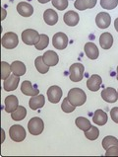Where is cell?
<instances>
[{
	"instance_id": "obj_1",
	"label": "cell",
	"mask_w": 118,
	"mask_h": 157,
	"mask_svg": "<svg viewBox=\"0 0 118 157\" xmlns=\"http://www.w3.org/2000/svg\"><path fill=\"white\" fill-rule=\"evenodd\" d=\"M68 100L70 101L72 105L75 107H79L84 105L86 101H87V95L86 93L80 88H72L71 90L68 92L67 95Z\"/></svg>"
},
{
	"instance_id": "obj_2",
	"label": "cell",
	"mask_w": 118,
	"mask_h": 157,
	"mask_svg": "<svg viewBox=\"0 0 118 157\" xmlns=\"http://www.w3.org/2000/svg\"><path fill=\"white\" fill-rule=\"evenodd\" d=\"M84 71H85V67L82 63H73L69 68V72L70 75L69 77L71 79V81L73 82H79L81 81L84 77Z\"/></svg>"
},
{
	"instance_id": "obj_3",
	"label": "cell",
	"mask_w": 118,
	"mask_h": 157,
	"mask_svg": "<svg viewBox=\"0 0 118 157\" xmlns=\"http://www.w3.org/2000/svg\"><path fill=\"white\" fill-rule=\"evenodd\" d=\"M9 136L15 142H21L26 138V131L20 124L12 125L9 129Z\"/></svg>"
},
{
	"instance_id": "obj_4",
	"label": "cell",
	"mask_w": 118,
	"mask_h": 157,
	"mask_svg": "<svg viewBox=\"0 0 118 157\" xmlns=\"http://www.w3.org/2000/svg\"><path fill=\"white\" fill-rule=\"evenodd\" d=\"M39 40V34L34 29H27L22 33V41L28 46L37 44Z\"/></svg>"
},
{
	"instance_id": "obj_5",
	"label": "cell",
	"mask_w": 118,
	"mask_h": 157,
	"mask_svg": "<svg viewBox=\"0 0 118 157\" xmlns=\"http://www.w3.org/2000/svg\"><path fill=\"white\" fill-rule=\"evenodd\" d=\"M28 128L31 134H33V136H39L43 132L44 128L43 121L40 118H37V117L31 119L28 124Z\"/></svg>"
},
{
	"instance_id": "obj_6",
	"label": "cell",
	"mask_w": 118,
	"mask_h": 157,
	"mask_svg": "<svg viewBox=\"0 0 118 157\" xmlns=\"http://www.w3.org/2000/svg\"><path fill=\"white\" fill-rule=\"evenodd\" d=\"M2 46L7 48V50H12L18 46L19 40H18V36L13 32H8L2 37Z\"/></svg>"
},
{
	"instance_id": "obj_7",
	"label": "cell",
	"mask_w": 118,
	"mask_h": 157,
	"mask_svg": "<svg viewBox=\"0 0 118 157\" xmlns=\"http://www.w3.org/2000/svg\"><path fill=\"white\" fill-rule=\"evenodd\" d=\"M52 44L53 47L57 50H64L68 46V37L64 33H56L53 36L52 39Z\"/></svg>"
},
{
	"instance_id": "obj_8",
	"label": "cell",
	"mask_w": 118,
	"mask_h": 157,
	"mask_svg": "<svg viewBox=\"0 0 118 157\" xmlns=\"http://www.w3.org/2000/svg\"><path fill=\"white\" fill-rule=\"evenodd\" d=\"M47 98L48 101L52 103V104H56L62 98V90L60 87L53 85V86L49 87L47 89Z\"/></svg>"
},
{
	"instance_id": "obj_9",
	"label": "cell",
	"mask_w": 118,
	"mask_h": 157,
	"mask_svg": "<svg viewBox=\"0 0 118 157\" xmlns=\"http://www.w3.org/2000/svg\"><path fill=\"white\" fill-rule=\"evenodd\" d=\"M111 17L106 12H101L98 13L96 17V23L97 26L101 29H106L110 26Z\"/></svg>"
},
{
	"instance_id": "obj_10",
	"label": "cell",
	"mask_w": 118,
	"mask_h": 157,
	"mask_svg": "<svg viewBox=\"0 0 118 157\" xmlns=\"http://www.w3.org/2000/svg\"><path fill=\"white\" fill-rule=\"evenodd\" d=\"M101 98L105 101L106 103H115L118 100V93L115 90L114 88H111V87H108L103 89L102 92H101Z\"/></svg>"
},
{
	"instance_id": "obj_11",
	"label": "cell",
	"mask_w": 118,
	"mask_h": 157,
	"mask_svg": "<svg viewBox=\"0 0 118 157\" xmlns=\"http://www.w3.org/2000/svg\"><path fill=\"white\" fill-rule=\"evenodd\" d=\"M101 82H102V79L101 76L98 74H94L87 80V87L90 91L96 92L99 90Z\"/></svg>"
},
{
	"instance_id": "obj_12",
	"label": "cell",
	"mask_w": 118,
	"mask_h": 157,
	"mask_svg": "<svg viewBox=\"0 0 118 157\" xmlns=\"http://www.w3.org/2000/svg\"><path fill=\"white\" fill-rule=\"evenodd\" d=\"M20 76H17L15 74L10 75L7 79L4 80L3 82V87L4 90L6 91H14L15 89L18 87V84L20 81Z\"/></svg>"
},
{
	"instance_id": "obj_13",
	"label": "cell",
	"mask_w": 118,
	"mask_h": 157,
	"mask_svg": "<svg viewBox=\"0 0 118 157\" xmlns=\"http://www.w3.org/2000/svg\"><path fill=\"white\" fill-rule=\"evenodd\" d=\"M21 91L26 96H35V95H39V89L34 87V85L31 84L29 80H26V81L22 83Z\"/></svg>"
},
{
	"instance_id": "obj_14",
	"label": "cell",
	"mask_w": 118,
	"mask_h": 157,
	"mask_svg": "<svg viewBox=\"0 0 118 157\" xmlns=\"http://www.w3.org/2000/svg\"><path fill=\"white\" fill-rule=\"evenodd\" d=\"M84 51H85L86 56H87L90 59H93V60L97 59V58L98 57V56H99V52H98V47L92 42L87 43L85 44Z\"/></svg>"
},
{
	"instance_id": "obj_15",
	"label": "cell",
	"mask_w": 118,
	"mask_h": 157,
	"mask_svg": "<svg viewBox=\"0 0 118 157\" xmlns=\"http://www.w3.org/2000/svg\"><path fill=\"white\" fill-rule=\"evenodd\" d=\"M63 20H64V23L66 25L70 27H74L79 23L80 17L78 13L75 11H68L63 16Z\"/></svg>"
},
{
	"instance_id": "obj_16",
	"label": "cell",
	"mask_w": 118,
	"mask_h": 157,
	"mask_svg": "<svg viewBox=\"0 0 118 157\" xmlns=\"http://www.w3.org/2000/svg\"><path fill=\"white\" fill-rule=\"evenodd\" d=\"M42 59L44 61V63L47 64L48 66H55L59 61V57L55 52L47 51L42 56Z\"/></svg>"
},
{
	"instance_id": "obj_17",
	"label": "cell",
	"mask_w": 118,
	"mask_h": 157,
	"mask_svg": "<svg viewBox=\"0 0 118 157\" xmlns=\"http://www.w3.org/2000/svg\"><path fill=\"white\" fill-rule=\"evenodd\" d=\"M44 104H45V98L43 95H40V94L35 96H31V100L29 101V106L34 111L42 108Z\"/></svg>"
},
{
	"instance_id": "obj_18",
	"label": "cell",
	"mask_w": 118,
	"mask_h": 157,
	"mask_svg": "<svg viewBox=\"0 0 118 157\" xmlns=\"http://www.w3.org/2000/svg\"><path fill=\"white\" fill-rule=\"evenodd\" d=\"M17 11L23 17H30L33 15L34 8L30 3L20 2V3H18V5H17Z\"/></svg>"
},
{
	"instance_id": "obj_19",
	"label": "cell",
	"mask_w": 118,
	"mask_h": 157,
	"mask_svg": "<svg viewBox=\"0 0 118 157\" xmlns=\"http://www.w3.org/2000/svg\"><path fill=\"white\" fill-rule=\"evenodd\" d=\"M98 0H75L74 6L79 11H84L86 9H92L97 5Z\"/></svg>"
},
{
	"instance_id": "obj_20",
	"label": "cell",
	"mask_w": 118,
	"mask_h": 157,
	"mask_svg": "<svg viewBox=\"0 0 118 157\" xmlns=\"http://www.w3.org/2000/svg\"><path fill=\"white\" fill-rule=\"evenodd\" d=\"M19 106V101L15 95H9L5 99V111L7 113H12Z\"/></svg>"
},
{
	"instance_id": "obj_21",
	"label": "cell",
	"mask_w": 118,
	"mask_h": 157,
	"mask_svg": "<svg viewBox=\"0 0 118 157\" xmlns=\"http://www.w3.org/2000/svg\"><path fill=\"white\" fill-rule=\"evenodd\" d=\"M43 19L44 22L49 26H53L57 23L58 21V15L53 9H47L43 13Z\"/></svg>"
},
{
	"instance_id": "obj_22",
	"label": "cell",
	"mask_w": 118,
	"mask_h": 157,
	"mask_svg": "<svg viewBox=\"0 0 118 157\" xmlns=\"http://www.w3.org/2000/svg\"><path fill=\"white\" fill-rule=\"evenodd\" d=\"M108 116L102 110H97L93 117V122L98 125H104L107 123Z\"/></svg>"
},
{
	"instance_id": "obj_23",
	"label": "cell",
	"mask_w": 118,
	"mask_h": 157,
	"mask_svg": "<svg viewBox=\"0 0 118 157\" xmlns=\"http://www.w3.org/2000/svg\"><path fill=\"white\" fill-rule=\"evenodd\" d=\"M99 44L103 50H109L113 44V37L110 33H103L99 38Z\"/></svg>"
},
{
	"instance_id": "obj_24",
	"label": "cell",
	"mask_w": 118,
	"mask_h": 157,
	"mask_svg": "<svg viewBox=\"0 0 118 157\" xmlns=\"http://www.w3.org/2000/svg\"><path fill=\"white\" fill-rule=\"evenodd\" d=\"M11 71L17 76H22L26 73V65L22 61L16 60L11 64Z\"/></svg>"
},
{
	"instance_id": "obj_25",
	"label": "cell",
	"mask_w": 118,
	"mask_h": 157,
	"mask_svg": "<svg viewBox=\"0 0 118 157\" xmlns=\"http://www.w3.org/2000/svg\"><path fill=\"white\" fill-rule=\"evenodd\" d=\"M26 116H27V110L23 106H18L17 109L11 113V118L14 121H22L23 119H25Z\"/></svg>"
},
{
	"instance_id": "obj_26",
	"label": "cell",
	"mask_w": 118,
	"mask_h": 157,
	"mask_svg": "<svg viewBox=\"0 0 118 157\" xmlns=\"http://www.w3.org/2000/svg\"><path fill=\"white\" fill-rule=\"evenodd\" d=\"M75 124H76L77 127H78L81 131H83V132L88 131V129L92 127L90 121L88 119L84 118V117H78V118H77L76 121H75Z\"/></svg>"
},
{
	"instance_id": "obj_27",
	"label": "cell",
	"mask_w": 118,
	"mask_h": 157,
	"mask_svg": "<svg viewBox=\"0 0 118 157\" xmlns=\"http://www.w3.org/2000/svg\"><path fill=\"white\" fill-rule=\"evenodd\" d=\"M35 68H37V70L42 74L47 73V71L49 70V66L44 63V61L42 59V56H38L37 58H35Z\"/></svg>"
},
{
	"instance_id": "obj_28",
	"label": "cell",
	"mask_w": 118,
	"mask_h": 157,
	"mask_svg": "<svg viewBox=\"0 0 118 157\" xmlns=\"http://www.w3.org/2000/svg\"><path fill=\"white\" fill-rule=\"evenodd\" d=\"M48 44H49V38H48V36L45 35V34H40L39 35V42L37 43V44H35V48H37V50L42 51V50H44L45 48H47Z\"/></svg>"
},
{
	"instance_id": "obj_29",
	"label": "cell",
	"mask_w": 118,
	"mask_h": 157,
	"mask_svg": "<svg viewBox=\"0 0 118 157\" xmlns=\"http://www.w3.org/2000/svg\"><path fill=\"white\" fill-rule=\"evenodd\" d=\"M85 133V136L88 138L89 140H96L98 138L99 136V131L97 127H90L88 131L84 132Z\"/></svg>"
},
{
	"instance_id": "obj_30",
	"label": "cell",
	"mask_w": 118,
	"mask_h": 157,
	"mask_svg": "<svg viewBox=\"0 0 118 157\" xmlns=\"http://www.w3.org/2000/svg\"><path fill=\"white\" fill-rule=\"evenodd\" d=\"M113 145H116L118 146V140L114 136H105L102 140V147L104 148V150H106L109 148L110 146H113Z\"/></svg>"
},
{
	"instance_id": "obj_31",
	"label": "cell",
	"mask_w": 118,
	"mask_h": 157,
	"mask_svg": "<svg viewBox=\"0 0 118 157\" xmlns=\"http://www.w3.org/2000/svg\"><path fill=\"white\" fill-rule=\"evenodd\" d=\"M101 5L102 8L107 10H112L117 7L118 0H101Z\"/></svg>"
},
{
	"instance_id": "obj_32",
	"label": "cell",
	"mask_w": 118,
	"mask_h": 157,
	"mask_svg": "<svg viewBox=\"0 0 118 157\" xmlns=\"http://www.w3.org/2000/svg\"><path fill=\"white\" fill-rule=\"evenodd\" d=\"M1 78L3 80L7 79L9 76H10V73H11V65H9L7 62L5 61H2L1 62Z\"/></svg>"
},
{
	"instance_id": "obj_33",
	"label": "cell",
	"mask_w": 118,
	"mask_h": 157,
	"mask_svg": "<svg viewBox=\"0 0 118 157\" xmlns=\"http://www.w3.org/2000/svg\"><path fill=\"white\" fill-rule=\"evenodd\" d=\"M75 106L72 105L70 101L68 100V98H65V99H63V102L61 104V109L63 112H65V113H72V112L75 111Z\"/></svg>"
},
{
	"instance_id": "obj_34",
	"label": "cell",
	"mask_w": 118,
	"mask_h": 157,
	"mask_svg": "<svg viewBox=\"0 0 118 157\" xmlns=\"http://www.w3.org/2000/svg\"><path fill=\"white\" fill-rule=\"evenodd\" d=\"M52 5L60 11L65 10L68 7V0H51Z\"/></svg>"
},
{
	"instance_id": "obj_35",
	"label": "cell",
	"mask_w": 118,
	"mask_h": 157,
	"mask_svg": "<svg viewBox=\"0 0 118 157\" xmlns=\"http://www.w3.org/2000/svg\"><path fill=\"white\" fill-rule=\"evenodd\" d=\"M105 155L106 156H118V146L116 145L110 146L109 148L106 149Z\"/></svg>"
},
{
	"instance_id": "obj_36",
	"label": "cell",
	"mask_w": 118,
	"mask_h": 157,
	"mask_svg": "<svg viewBox=\"0 0 118 157\" xmlns=\"http://www.w3.org/2000/svg\"><path fill=\"white\" fill-rule=\"evenodd\" d=\"M110 117L114 123L118 124V107L112 108L110 111Z\"/></svg>"
},
{
	"instance_id": "obj_37",
	"label": "cell",
	"mask_w": 118,
	"mask_h": 157,
	"mask_svg": "<svg viewBox=\"0 0 118 157\" xmlns=\"http://www.w3.org/2000/svg\"><path fill=\"white\" fill-rule=\"evenodd\" d=\"M1 11H2V18H1V19L2 20H4V19H5V17H6V10H5V9H1Z\"/></svg>"
},
{
	"instance_id": "obj_38",
	"label": "cell",
	"mask_w": 118,
	"mask_h": 157,
	"mask_svg": "<svg viewBox=\"0 0 118 157\" xmlns=\"http://www.w3.org/2000/svg\"><path fill=\"white\" fill-rule=\"evenodd\" d=\"M114 27H115V30L118 32V18L115 19V22H114Z\"/></svg>"
},
{
	"instance_id": "obj_39",
	"label": "cell",
	"mask_w": 118,
	"mask_h": 157,
	"mask_svg": "<svg viewBox=\"0 0 118 157\" xmlns=\"http://www.w3.org/2000/svg\"><path fill=\"white\" fill-rule=\"evenodd\" d=\"M38 1L39 3H42V4H45V3H47V2L50 1V0H38Z\"/></svg>"
},
{
	"instance_id": "obj_40",
	"label": "cell",
	"mask_w": 118,
	"mask_h": 157,
	"mask_svg": "<svg viewBox=\"0 0 118 157\" xmlns=\"http://www.w3.org/2000/svg\"><path fill=\"white\" fill-rule=\"evenodd\" d=\"M117 80H118V66H117Z\"/></svg>"
},
{
	"instance_id": "obj_41",
	"label": "cell",
	"mask_w": 118,
	"mask_h": 157,
	"mask_svg": "<svg viewBox=\"0 0 118 157\" xmlns=\"http://www.w3.org/2000/svg\"><path fill=\"white\" fill-rule=\"evenodd\" d=\"M117 93H118V92H117Z\"/></svg>"
}]
</instances>
